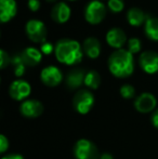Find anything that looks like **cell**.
<instances>
[{
	"mask_svg": "<svg viewBox=\"0 0 158 159\" xmlns=\"http://www.w3.org/2000/svg\"><path fill=\"white\" fill-rule=\"evenodd\" d=\"M11 64H12L13 70H14V75L16 76V77H21V76L24 75L26 65L24 63L21 54L14 55V57H12V60H11Z\"/></svg>",
	"mask_w": 158,
	"mask_h": 159,
	"instance_id": "44dd1931",
	"label": "cell"
},
{
	"mask_svg": "<svg viewBox=\"0 0 158 159\" xmlns=\"http://www.w3.org/2000/svg\"><path fill=\"white\" fill-rule=\"evenodd\" d=\"M27 4H28V8H29V10L33 11V12H36V11H38L39 8H40V1H39V0H28Z\"/></svg>",
	"mask_w": 158,
	"mask_h": 159,
	"instance_id": "83f0119b",
	"label": "cell"
},
{
	"mask_svg": "<svg viewBox=\"0 0 158 159\" xmlns=\"http://www.w3.org/2000/svg\"><path fill=\"white\" fill-rule=\"evenodd\" d=\"M147 19L148 16L145 14V12L138 7H132L127 12V21L131 26H134V27L144 25Z\"/></svg>",
	"mask_w": 158,
	"mask_h": 159,
	"instance_id": "e0dca14e",
	"label": "cell"
},
{
	"mask_svg": "<svg viewBox=\"0 0 158 159\" xmlns=\"http://www.w3.org/2000/svg\"><path fill=\"white\" fill-rule=\"evenodd\" d=\"M120 94L124 98H127V100H129V98H132L135 96V89L133 88L131 84H124V86L120 87Z\"/></svg>",
	"mask_w": 158,
	"mask_h": 159,
	"instance_id": "cb8c5ba5",
	"label": "cell"
},
{
	"mask_svg": "<svg viewBox=\"0 0 158 159\" xmlns=\"http://www.w3.org/2000/svg\"><path fill=\"white\" fill-rule=\"evenodd\" d=\"M86 21L91 25L100 24L106 16V7L101 0H91L84 11Z\"/></svg>",
	"mask_w": 158,
	"mask_h": 159,
	"instance_id": "3957f363",
	"label": "cell"
},
{
	"mask_svg": "<svg viewBox=\"0 0 158 159\" xmlns=\"http://www.w3.org/2000/svg\"><path fill=\"white\" fill-rule=\"evenodd\" d=\"M54 54L60 63L65 65H76L81 62L84 53L82 50V46L77 40L64 38L56 42Z\"/></svg>",
	"mask_w": 158,
	"mask_h": 159,
	"instance_id": "6da1fadb",
	"label": "cell"
},
{
	"mask_svg": "<svg viewBox=\"0 0 158 159\" xmlns=\"http://www.w3.org/2000/svg\"><path fill=\"white\" fill-rule=\"evenodd\" d=\"M25 33L27 37L35 43H43L47 41V35L48 30L44 23L40 20L33 19L26 23Z\"/></svg>",
	"mask_w": 158,
	"mask_h": 159,
	"instance_id": "277c9868",
	"label": "cell"
},
{
	"mask_svg": "<svg viewBox=\"0 0 158 159\" xmlns=\"http://www.w3.org/2000/svg\"><path fill=\"white\" fill-rule=\"evenodd\" d=\"M86 74L84 69L80 68H74L67 74L66 76V86L70 89H77L79 87H81L82 84H84V77Z\"/></svg>",
	"mask_w": 158,
	"mask_h": 159,
	"instance_id": "ac0fdd59",
	"label": "cell"
},
{
	"mask_svg": "<svg viewBox=\"0 0 158 159\" xmlns=\"http://www.w3.org/2000/svg\"><path fill=\"white\" fill-rule=\"evenodd\" d=\"M107 8L110 9L113 13H119L124 10V0H108Z\"/></svg>",
	"mask_w": 158,
	"mask_h": 159,
	"instance_id": "603a6c76",
	"label": "cell"
},
{
	"mask_svg": "<svg viewBox=\"0 0 158 159\" xmlns=\"http://www.w3.org/2000/svg\"><path fill=\"white\" fill-rule=\"evenodd\" d=\"M108 69L117 78H127L134 71L133 54L126 49L115 50L108 57Z\"/></svg>",
	"mask_w": 158,
	"mask_h": 159,
	"instance_id": "7a4b0ae2",
	"label": "cell"
},
{
	"mask_svg": "<svg viewBox=\"0 0 158 159\" xmlns=\"http://www.w3.org/2000/svg\"><path fill=\"white\" fill-rule=\"evenodd\" d=\"M70 14H72V10H70V6L66 2L60 1L55 3L51 9V19L53 22L57 24H64L70 20Z\"/></svg>",
	"mask_w": 158,
	"mask_h": 159,
	"instance_id": "8fae6325",
	"label": "cell"
},
{
	"mask_svg": "<svg viewBox=\"0 0 158 159\" xmlns=\"http://www.w3.org/2000/svg\"><path fill=\"white\" fill-rule=\"evenodd\" d=\"M74 155L76 159H99V149L94 143L87 139H80L74 146Z\"/></svg>",
	"mask_w": 158,
	"mask_h": 159,
	"instance_id": "5b68a950",
	"label": "cell"
},
{
	"mask_svg": "<svg viewBox=\"0 0 158 159\" xmlns=\"http://www.w3.org/2000/svg\"><path fill=\"white\" fill-rule=\"evenodd\" d=\"M152 124L155 128L158 129V108L153 113V115H152Z\"/></svg>",
	"mask_w": 158,
	"mask_h": 159,
	"instance_id": "f1b7e54d",
	"label": "cell"
},
{
	"mask_svg": "<svg viewBox=\"0 0 158 159\" xmlns=\"http://www.w3.org/2000/svg\"><path fill=\"white\" fill-rule=\"evenodd\" d=\"M43 111V105L37 100H26L21 105V113L24 117L37 118Z\"/></svg>",
	"mask_w": 158,
	"mask_h": 159,
	"instance_id": "4fadbf2b",
	"label": "cell"
},
{
	"mask_svg": "<svg viewBox=\"0 0 158 159\" xmlns=\"http://www.w3.org/2000/svg\"><path fill=\"white\" fill-rule=\"evenodd\" d=\"M157 100L154 94L150 92H144L140 94L134 101V107L139 113L147 114L156 108Z\"/></svg>",
	"mask_w": 158,
	"mask_h": 159,
	"instance_id": "30bf717a",
	"label": "cell"
},
{
	"mask_svg": "<svg viewBox=\"0 0 158 159\" xmlns=\"http://www.w3.org/2000/svg\"><path fill=\"white\" fill-rule=\"evenodd\" d=\"M54 50H55V46H53V44L49 41L43 42V43L41 44V47H40V51L42 52V54H46V55L51 54L52 52H54Z\"/></svg>",
	"mask_w": 158,
	"mask_h": 159,
	"instance_id": "484cf974",
	"label": "cell"
},
{
	"mask_svg": "<svg viewBox=\"0 0 158 159\" xmlns=\"http://www.w3.org/2000/svg\"><path fill=\"white\" fill-rule=\"evenodd\" d=\"M11 60L12 59H10V55H9L3 49H1V50H0V68L1 69L6 68V67L11 63Z\"/></svg>",
	"mask_w": 158,
	"mask_h": 159,
	"instance_id": "d4e9b609",
	"label": "cell"
},
{
	"mask_svg": "<svg viewBox=\"0 0 158 159\" xmlns=\"http://www.w3.org/2000/svg\"><path fill=\"white\" fill-rule=\"evenodd\" d=\"M127 46H128V49H127V50H128L130 53H132V54L139 53L140 51H141V48H142L141 40H140L139 38H135V37L128 39Z\"/></svg>",
	"mask_w": 158,
	"mask_h": 159,
	"instance_id": "7402d4cb",
	"label": "cell"
},
{
	"mask_svg": "<svg viewBox=\"0 0 158 159\" xmlns=\"http://www.w3.org/2000/svg\"><path fill=\"white\" fill-rule=\"evenodd\" d=\"M2 159H24V157L22 155H19V154H11V155L4 156Z\"/></svg>",
	"mask_w": 158,
	"mask_h": 159,
	"instance_id": "f546056e",
	"label": "cell"
},
{
	"mask_svg": "<svg viewBox=\"0 0 158 159\" xmlns=\"http://www.w3.org/2000/svg\"><path fill=\"white\" fill-rule=\"evenodd\" d=\"M84 53L89 59H97L101 54V43L100 40L95 37H88L84 40L82 43Z\"/></svg>",
	"mask_w": 158,
	"mask_h": 159,
	"instance_id": "9a60e30c",
	"label": "cell"
},
{
	"mask_svg": "<svg viewBox=\"0 0 158 159\" xmlns=\"http://www.w3.org/2000/svg\"><path fill=\"white\" fill-rule=\"evenodd\" d=\"M47 1H50V2H52V1H55V0H47Z\"/></svg>",
	"mask_w": 158,
	"mask_h": 159,
	"instance_id": "1f68e13d",
	"label": "cell"
},
{
	"mask_svg": "<svg viewBox=\"0 0 158 159\" xmlns=\"http://www.w3.org/2000/svg\"><path fill=\"white\" fill-rule=\"evenodd\" d=\"M20 54H21L26 66L29 67L38 65L42 60V52L34 47H27Z\"/></svg>",
	"mask_w": 158,
	"mask_h": 159,
	"instance_id": "2e32d148",
	"label": "cell"
},
{
	"mask_svg": "<svg viewBox=\"0 0 158 159\" xmlns=\"http://www.w3.org/2000/svg\"><path fill=\"white\" fill-rule=\"evenodd\" d=\"M100 159H114V157H113L112 154H110V153H104V154H102V155L100 156Z\"/></svg>",
	"mask_w": 158,
	"mask_h": 159,
	"instance_id": "4dcf8cb0",
	"label": "cell"
},
{
	"mask_svg": "<svg viewBox=\"0 0 158 159\" xmlns=\"http://www.w3.org/2000/svg\"><path fill=\"white\" fill-rule=\"evenodd\" d=\"M32 92V87L26 80L16 79L11 84L9 88V94L15 101H24Z\"/></svg>",
	"mask_w": 158,
	"mask_h": 159,
	"instance_id": "9c48e42d",
	"label": "cell"
},
{
	"mask_svg": "<svg viewBox=\"0 0 158 159\" xmlns=\"http://www.w3.org/2000/svg\"><path fill=\"white\" fill-rule=\"evenodd\" d=\"M9 148V141L6 135L1 134L0 135V153H4Z\"/></svg>",
	"mask_w": 158,
	"mask_h": 159,
	"instance_id": "4316f807",
	"label": "cell"
},
{
	"mask_svg": "<svg viewBox=\"0 0 158 159\" xmlns=\"http://www.w3.org/2000/svg\"><path fill=\"white\" fill-rule=\"evenodd\" d=\"M139 64L146 74L158 73V53L152 50L144 51L140 54Z\"/></svg>",
	"mask_w": 158,
	"mask_h": 159,
	"instance_id": "52a82bcc",
	"label": "cell"
},
{
	"mask_svg": "<svg viewBox=\"0 0 158 159\" xmlns=\"http://www.w3.org/2000/svg\"><path fill=\"white\" fill-rule=\"evenodd\" d=\"M106 42L108 43V46H111L112 48L115 49H122V47L124 46L126 42H128L127 39L126 33L119 27H113L106 33L105 36Z\"/></svg>",
	"mask_w": 158,
	"mask_h": 159,
	"instance_id": "7c38bea8",
	"label": "cell"
},
{
	"mask_svg": "<svg viewBox=\"0 0 158 159\" xmlns=\"http://www.w3.org/2000/svg\"><path fill=\"white\" fill-rule=\"evenodd\" d=\"M73 105L76 111L86 115L94 105V95L89 90H79L73 98Z\"/></svg>",
	"mask_w": 158,
	"mask_h": 159,
	"instance_id": "8992f818",
	"label": "cell"
},
{
	"mask_svg": "<svg viewBox=\"0 0 158 159\" xmlns=\"http://www.w3.org/2000/svg\"><path fill=\"white\" fill-rule=\"evenodd\" d=\"M17 13V3L15 0H0V21L10 22Z\"/></svg>",
	"mask_w": 158,
	"mask_h": 159,
	"instance_id": "5bb4252c",
	"label": "cell"
},
{
	"mask_svg": "<svg viewBox=\"0 0 158 159\" xmlns=\"http://www.w3.org/2000/svg\"><path fill=\"white\" fill-rule=\"evenodd\" d=\"M68 1H76V0H68Z\"/></svg>",
	"mask_w": 158,
	"mask_h": 159,
	"instance_id": "d6a6232c",
	"label": "cell"
},
{
	"mask_svg": "<svg viewBox=\"0 0 158 159\" xmlns=\"http://www.w3.org/2000/svg\"><path fill=\"white\" fill-rule=\"evenodd\" d=\"M40 79L46 86L48 87H56L61 84L63 80V74L61 69L56 66H50L44 67L40 73Z\"/></svg>",
	"mask_w": 158,
	"mask_h": 159,
	"instance_id": "ba28073f",
	"label": "cell"
},
{
	"mask_svg": "<svg viewBox=\"0 0 158 159\" xmlns=\"http://www.w3.org/2000/svg\"><path fill=\"white\" fill-rule=\"evenodd\" d=\"M84 84L89 89H97L101 84V76L97 70H89L84 77Z\"/></svg>",
	"mask_w": 158,
	"mask_h": 159,
	"instance_id": "ffe728a7",
	"label": "cell"
},
{
	"mask_svg": "<svg viewBox=\"0 0 158 159\" xmlns=\"http://www.w3.org/2000/svg\"><path fill=\"white\" fill-rule=\"evenodd\" d=\"M144 32L148 39L158 41V17L151 16L144 24Z\"/></svg>",
	"mask_w": 158,
	"mask_h": 159,
	"instance_id": "d6986e66",
	"label": "cell"
}]
</instances>
